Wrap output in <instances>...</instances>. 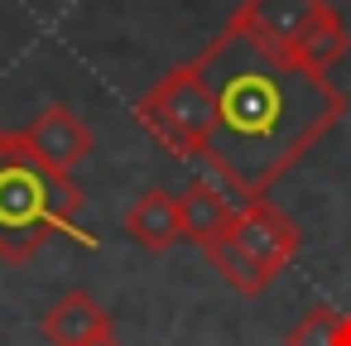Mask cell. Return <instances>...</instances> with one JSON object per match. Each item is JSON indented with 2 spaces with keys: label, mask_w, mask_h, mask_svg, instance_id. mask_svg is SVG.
Masks as SVG:
<instances>
[{
  "label": "cell",
  "mask_w": 351,
  "mask_h": 346,
  "mask_svg": "<svg viewBox=\"0 0 351 346\" xmlns=\"http://www.w3.org/2000/svg\"><path fill=\"white\" fill-rule=\"evenodd\" d=\"M202 255H207V260H212V269H217L236 293H245V298H255V293H265V288L274 284V274H269L265 264H255V260L231 240V231H226V236H217V240H207V245H202Z\"/></svg>",
  "instance_id": "8fae6325"
},
{
  "label": "cell",
  "mask_w": 351,
  "mask_h": 346,
  "mask_svg": "<svg viewBox=\"0 0 351 346\" xmlns=\"http://www.w3.org/2000/svg\"><path fill=\"white\" fill-rule=\"evenodd\" d=\"M135 121L173 154V159H202L212 125H217V97L202 77L197 63H178L169 68L140 101H135Z\"/></svg>",
  "instance_id": "3957f363"
},
{
  "label": "cell",
  "mask_w": 351,
  "mask_h": 346,
  "mask_svg": "<svg viewBox=\"0 0 351 346\" xmlns=\"http://www.w3.org/2000/svg\"><path fill=\"white\" fill-rule=\"evenodd\" d=\"M125 231H130L135 245H145V250H154V255L169 250V245H178V240H183L178 193H164V188L140 193V197L130 202V212H125Z\"/></svg>",
  "instance_id": "9c48e42d"
},
{
  "label": "cell",
  "mask_w": 351,
  "mask_h": 346,
  "mask_svg": "<svg viewBox=\"0 0 351 346\" xmlns=\"http://www.w3.org/2000/svg\"><path fill=\"white\" fill-rule=\"evenodd\" d=\"M116 322H111V312L87 293V288H68L49 312H44V322H39V332L53 341V346H82V341H92V336H101V332H111Z\"/></svg>",
  "instance_id": "52a82bcc"
},
{
  "label": "cell",
  "mask_w": 351,
  "mask_h": 346,
  "mask_svg": "<svg viewBox=\"0 0 351 346\" xmlns=\"http://www.w3.org/2000/svg\"><path fill=\"white\" fill-rule=\"evenodd\" d=\"M178 217H183V240H193V245L202 250L207 240H217V236H226V231H231L236 202H231L217 183L193 178V183L178 193Z\"/></svg>",
  "instance_id": "ba28073f"
},
{
  "label": "cell",
  "mask_w": 351,
  "mask_h": 346,
  "mask_svg": "<svg viewBox=\"0 0 351 346\" xmlns=\"http://www.w3.org/2000/svg\"><path fill=\"white\" fill-rule=\"evenodd\" d=\"M82 346H125V341H121V332L111 327V332H101V336H92V341H82Z\"/></svg>",
  "instance_id": "5bb4252c"
},
{
  "label": "cell",
  "mask_w": 351,
  "mask_h": 346,
  "mask_svg": "<svg viewBox=\"0 0 351 346\" xmlns=\"http://www.w3.org/2000/svg\"><path fill=\"white\" fill-rule=\"evenodd\" d=\"M337 346H351V312L341 308V317H337Z\"/></svg>",
  "instance_id": "4fadbf2b"
},
{
  "label": "cell",
  "mask_w": 351,
  "mask_h": 346,
  "mask_svg": "<svg viewBox=\"0 0 351 346\" xmlns=\"http://www.w3.org/2000/svg\"><path fill=\"white\" fill-rule=\"evenodd\" d=\"M20 135H25V145H29L49 169H58V173H73V169L92 154V145H97L92 125H87L73 106H63V101L39 106Z\"/></svg>",
  "instance_id": "5b68a950"
},
{
  "label": "cell",
  "mask_w": 351,
  "mask_h": 346,
  "mask_svg": "<svg viewBox=\"0 0 351 346\" xmlns=\"http://www.w3.org/2000/svg\"><path fill=\"white\" fill-rule=\"evenodd\" d=\"M193 63L217 97V125L202 159L241 207L260 202L346 116V97L327 73H308L231 25L207 39Z\"/></svg>",
  "instance_id": "6da1fadb"
},
{
  "label": "cell",
  "mask_w": 351,
  "mask_h": 346,
  "mask_svg": "<svg viewBox=\"0 0 351 346\" xmlns=\"http://www.w3.org/2000/svg\"><path fill=\"white\" fill-rule=\"evenodd\" d=\"M231 240H236L255 264H265L269 274H279V269H289V260L298 255L303 231H298V221H293L289 212H279L269 197H260V202L236 207V217H231Z\"/></svg>",
  "instance_id": "277c9868"
},
{
  "label": "cell",
  "mask_w": 351,
  "mask_h": 346,
  "mask_svg": "<svg viewBox=\"0 0 351 346\" xmlns=\"http://www.w3.org/2000/svg\"><path fill=\"white\" fill-rule=\"evenodd\" d=\"M337 317H341V308H332V303H313V308L289 327L284 346H337Z\"/></svg>",
  "instance_id": "7c38bea8"
},
{
  "label": "cell",
  "mask_w": 351,
  "mask_h": 346,
  "mask_svg": "<svg viewBox=\"0 0 351 346\" xmlns=\"http://www.w3.org/2000/svg\"><path fill=\"white\" fill-rule=\"evenodd\" d=\"M346 49H351V34H346V25H341V15H337V5L327 0V5L313 15V25L303 29V39L293 44V63L298 68H308V73H332L341 58H346Z\"/></svg>",
  "instance_id": "30bf717a"
},
{
  "label": "cell",
  "mask_w": 351,
  "mask_h": 346,
  "mask_svg": "<svg viewBox=\"0 0 351 346\" xmlns=\"http://www.w3.org/2000/svg\"><path fill=\"white\" fill-rule=\"evenodd\" d=\"M87 193L49 169L20 130H0V260L29 264L53 236H68Z\"/></svg>",
  "instance_id": "7a4b0ae2"
},
{
  "label": "cell",
  "mask_w": 351,
  "mask_h": 346,
  "mask_svg": "<svg viewBox=\"0 0 351 346\" xmlns=\"http://www.w3.org/2000/svg\"><path fill=\"white\" fill-rule=\"evenodd\" d=\"M327 5V0H241L231 10V29L250 34L255 44H265L269 53H293V44L303 39V29L313 25V15Z\"/></svg>",
  "instance_id": "8992f818"
}]
</instances>
